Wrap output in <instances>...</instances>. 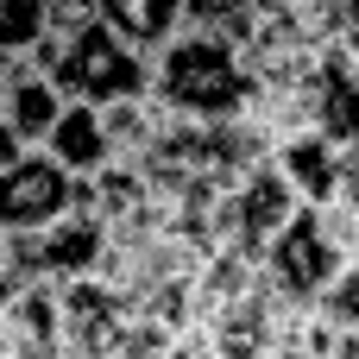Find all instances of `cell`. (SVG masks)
<instances>
[{
    "label": "cell",
    "mask_w": 359,
    "mask_h": 359,
    "mask_svg": "<svg viewBox=\"0 0 359 359\" xmlns=\"http://www.w3.org/2000/svg\"><path fill=\"white\" fill-rule=\"evenodd\" d=\"M252 0H183V25H208V32H221L227 19H240Z\"/></svg>",
    "instance_id": "17"
},
{
    "label": "cell",
    "mask_w": 359,
    "mask_h": 359,
    "mask_svg": "<svg viewBox=\"0 0 359 359\" xmlns=\"http://www.w3.org/2000/svg\"><path fill=\"white\" fill-rule=\"evenodd\" d=\"M95 19H101L95 0H50V32H57V38H69V32L95 25Z\"/></svg>",
    "instance_id": "18"
},
{
    "label": "cell",
    "mask_w": 359,
    "mask_h": 359,
    "mask_svg": "<svg viewBox=\"0 0 359 359\" xmlns=\"http://www.w3.org/2000/svg\"><path fill=\"white\" fill-rule=\"evenodd\" d=\"M107 252V221L101 208H63L57 221L44 227H25V233H0V265L13 278H44V284H69V278H88Z\"/></svg>",
    "instance_id": "3"
},
{
    "label": "cell",
    "mask_w": 359,
    "mask_h": 359,
    "mask_svg": "<svg viewBox=\"0 0 359 359\" xmlns=\"http://www.w3.org/2000/svg\"><path fill=\"white\" fill-rule=\"evenodd\" d=\"M151 101L189 120H240L252 107V76L240 44L208 25H177L151 50Z\"/></svg>",
    "instance_id": "1"
},
{
    "label": "cell",
    "mask_w": 359,
    "mask_h": 359,
    "mask_svg": "<svg viewBox=\"0 0 359 359\" xmlns=\"http://www.w3.org/2000/svg\"><path fill=\"white\" fill-rule=\"evenodd\" d=\"M309 101H316V133H328L341 151H359V69L341 44L322 50L309 76Z\"/></svg>",
    "instance_id": "11"
},
{
    "label": "cell",
    "mask_w": 359,
    "mask_h": 359,
    "mask_svg": "<svg viewBox=\"0 0 359 359\" xmlns=\"http://www.w3.org/2000/svg\"><path fill=\"white\" fill-rule=\"evenodd\" d=\"M63 208H95V183L63 170L44 145H25L0 164V233H25L57 221Z\"/></svg>",
    "instance_id": "5"
},
{
    "label": "cell",
    "mask_w": 359,
    "mask_h": 359,
    "mask_svg": "<svg viewBox=\"0 0 359 359\" xmlns=\"http://www.w3.org/2000/svg\"><path fill=\"white\" fill-rule=\"evenodd\" d=\"M44 151H50L63 170H76V177H95V170L114 158V151H107L101 107H88V101H63V114H57V126H50Z\"/></svg>",
    "instance_id": "12"
},
{
    "label": "cell",
    "mask_w": 359,
    "mask_h": 359,
    "mask_svg": "<svg viewBox=\"0 0 359 359\" xmlns=\"http://www.w3.org/2000/svg\"><path fill=\"white\" fill-rule=\"evenodd\" d=\"M133 322V297H120L107 278H69L57 284V328H63V347L69 353H107Z\"/></svg>",
    "instance_id": "7"
},
{
    "label": "cell",
    "mask_w": 359,
    "mask_h": 359,
    "mask_svg": "<svg viewBox=\"0 0 359 359\" xmlns=\"http://www.w3.org/2000/svg\"><path fill=\"white\" fill-rule=\"evenodd\" d=\"M271 164L284 170V183L297 189L303 208H322L334 196V177H341V145L316 126H297V133H278L271 139Z\"/></svg>",
    "instance_id": "10"
},
{
    "label": "cell",
    "mask_w": 359,
    "mask_h": 359,
    "mask_svg": "<svg viewBox=\"0 0 359 359\" xmlns=\"http://www.w3.org/2000/svg\"><path fill=\"white\" fill-rule=\"evenodd\" d=\"M316 316H322L328 328H359V259H347V265L334 271V284L316 297Z\"/></svg>",
    "instance_id": "16"
},
{
    "label": "cell",
    "mask_w": 359,
    "mask_h": 359,
    "mask_svg": "<svg viewBox=\"0 0 359 359\" xmlns=\"http://www.w3.org/2000/svg\"><path fill=\"white\" fill-rule=\"evenodd\" d=\"M95 6H101V25H114L139 50H158L183 25V0H95Z\"/></svg>",
    "instance_id": "13"
},
{
    "label": "cell",
    "mask_w": 359,
    "mask_h": 359,
    "mask_svg": "<svg viewBox=\"0 0 359 359\" xmlns=\"http://www.w3.org/2000/svg\"><path fill=\"white\" fill-rule=\"evenodd\" d=\"M0 341L13 359H50L63 347V328H57V284L44 278H19V290L6 297L0 309Z\"/></svg>",
    "instance_id": "9"
},
{
    "label": "cell",
    "mask_w": 359,
    "mask_h": 359,
    "mask_svg": "<svg viewBox=\"0 0 359 359\" xmlns=\"http://www.w3.org/2000/svg\"><path fill=\"white\" fill-rule=\"evenodd\" d=\"M158 120H164V107H158L151 95H126V101H107V107H101V126H107V151H114V158H139V151L158 139Z\"/></svg>",
    "instance_id": "14"
},
{
    "label": "cell",
    "mask_w": 359,
    "mask_h": 359,
    "mask_svg": "<svg viewBox=\"0 0 359 359\" xmlns=\"http://www.w3.org/2000/svg\"><path fill=\"white\" fill-rule=\"evenodd\" d=\"M347 57H353V69H359V44H353V50H347Z\"/></svg>",
    "instance_id": "20"
},
{
    "label": "cell",
    "mask_w": 359,
    "mask_h": 359,
    "mask_svg": "<svg viewBox=\"0 0 359 359\" xmlns=\"http://www.w3.org/2000/svg\"><path fill=\"white\" fill-rule=\"evenodd\" d=\"M50 359H95V353H69V347H57V353H50Z\"/></svg>",
    "instance_id": "19"
},
{
    "label": "cell",
    "mask_w": 359,
    "mask_h": 359,
    "mask_svg": "<svg viewBox=\"0 0 359 359\" xmlns=\"http://www.w3.org/2000/svg\"><path fill=\"white\" fill-rule=\"evenodd\" d=\"M6 359H13V353H6Z\"/></svg>",
    "instance_id": "22"
},
{
    "label": "cell",
    "mask_w": 359,
    "mask_h": 359,
    "mask_svg": "<svg viewBox=\"0 0 359 359\" xmlns=\"http://www.w3.org/2000/svg\"><path fill=\"white\" fill-rule=\"evenodd\" d=\"M0 359H6V341H0Z\"/></svg>",
    "instance_id": "21"
},
{
    "label": "cell",
    "mask_w": 359,
    "mask_h": 359,
    "mask_svg": "<svg viewBox=\"0 0 359 359\" xmlns=\"http://www.w3.org/2000/svg\"><path fill=\"white\" fill-rule=\"evenodd\" d=\"M50 32V0H0V57H25Z\"/></svg>",
    "instance_id": "15"
},
{
    "label": "cell",
    "mask_w": 359,
    "mask_h": 359,
    "mask_svg": "<svg viewBox=\"0 0 359 359\" xmlns=\"http://www.w3.org/2000/svg\"><path fill=\"white\" fill-rule=\"evenodd\" d=\"M63 101H69V95L57 88L50 69H38V63H25V57H6V69H0V120H6V133L19 139V151L50 139Z\"/></svg>",
    "instance_id": "8"
},
{
    "label": "cell",
    "mask_w": 359,
    "mask_h": 359,
    "mask_svg": "<svg viewBox=\"0 0 359 359\" xmlns=\"http://www.w3.org/2000/svg\"><path fill=\"white\" fill-rule=\"evenodd\" d=\"M303 202H297V189L284 183V170L271 164V158H259V164H246L240 177H233V208H227V246L233 252H246V259H265V246L284 233V221L297 215Z\"/></svg>",
    "instance_id": "6"
},
{
    "label": "cell",
    "mask_w": 359,
    "mask_h": 359,
    "mask_svg": "<svg viewBox=\"0 0 359 359\" xmlns=\"http://www.w3.org/2000/svg\"><path fill=\"white\" fill-rule=\"evenodd\" d=\"M341 265H347V246L328 233L322 208H297V215L284 221V233L265 246L259 278L271 284L278 303H290V309H316V297L334 284Z\"/></svg>",
    "instance_id": "4"
},
{
    "label": "cell",
    "mask_w": 359,
    "mask_h": 359,
    "mask_svg": "<svg viewBox=\"0 0 359 359\" xmlns=\"http://www.w3.org/2000/svg\"><path fill=\"white\" fill-rule=\"evenodd\" d=\"M57 88L69 101H88V107H107V101H126V95H151V50L126 44L114 25H82L63 38L57 50Z\"/></svg>",
    "instance_id": "2"
}]
</instances>
